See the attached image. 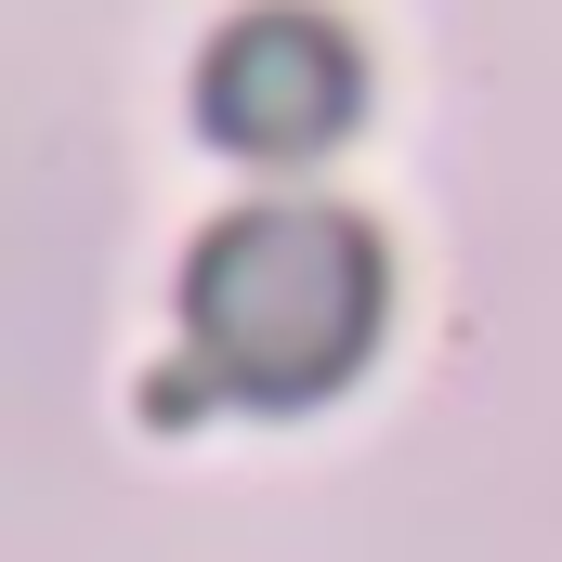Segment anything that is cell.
Returning a JSON list of instances; mask_svg holds the SVG:
<instances>
[{
  "instance_id": "obj_1",
  "label": "cell",
  "mask_w": 562,
  "mask_h": 562,
  "mask_svg": "<svg viewBox=\"0 0 562 562\" xmlns=\"http://www.w3.org/2000/svg\"><path fill=\"white\" fill-rule=\"evenodd\" d=\"M393 262L353 210H236L183 262V340L236 406H314L367 367Z\"/></svg>"
},
{
  "instance_id": "obj_2",
  "label": "cell",
  "mask_w": 562,
  "mask_h": 562,
  "mask_svg": "<svg viewBox=\"0 0 562 562\" xmlns=\"http://www.w3.org/2000/svg\"><path fill=\"white\" fill-rule=\"evenodd\" d=\"M353 105H367V66L327 13H249L196 66V119L236 157H314V144L353 132Z\"/></svg>"
}]
</instances>
